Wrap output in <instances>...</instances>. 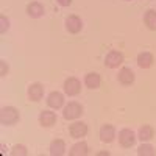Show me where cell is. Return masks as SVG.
Listing matches in <instances>:
<instances>
[{
  "label": "cell",
  "instance_id": "obj_1",
  "mask_svg": "<svg viewBox=\"0 0 156 156\" xmlns=\"http://www.w3.org/2000/svg\"><path fill=\"white\" fill-rule=\"evenodd\" d=\"M19 120V111L14 106H5L0 111V122L2 125H14Z\"/></svg>",
  "mask_w": 156,
  "mask_h": 156
},
{
  "label": "cell",
  "instance_id": "obj_2",
  "mask_svg": "<svg viewBox=\"0 0 156 156\" xmlns=\"http://www.w3.org/2000/svg\"><path fill=\"white\" fill-rule=\"evenodd\" d=\"M83 114V106L76 101H70L69 105L64 108V119L67 120H72V119H76Z\"/></svg>",
  "mask_w": 156,
  "mask_h": 156
},
{
  "label": "cell",
  "instance_id": "obj_3",
  "mask_svg": "<svg viewBox=\"0 0 156 156\" xmlns=\"http://www.w3.org/2000/svg\"><path fill=\"white\" fill-rule=\"evenodd\" d=\"M64 90H66V94L70 95V97L78 95V94H80V90H81V83H80V80H78V78H73V76L67 78L66 83H64Z\"/></svg>",
  "mask_w": 156,
  "mask_h": 156
},
{
  "label": "cell",
  "instance_id": "obj_4",
  "mask_svg": "<svg viewBox=\"0 0 156 156\" xmlns=\"http://www.w3.org/2000/svg\"><path fill=\"white\" fill-rule=\"evenodd\" d=\"M122 62H123V55L120 53V51H117V50H111L109 53L106 55V59H105V64L108 67H111V69L119 67Z\"/></svg>",
  "mask_w": 156,
  "mask_h": 156
},
{
  "label": "cell",
  "instance_id": "obj_5",
  "mask_svg": "<svg viewBox=\"0 0 156 156\" xmlns=\"http://www.w3.org/2000/svg\"><path fill=\"white\" fill-rule=\"evenodd\" d=\"M134 140H136V137H134V133L131 131V129L125 128V129H122V131L119 133V142H120V145L125 147V148L131 147L134 144Z\"/></svg>",
  "mask_w": 156,
  "mask_h": 156
},
{
  "label": "cell",
  "instance_id": "obj_6",
  "mask_svg": "<svg viewBox=\"0 0 156 156\" xmlns=\"http://www.w3.org/2000/svg\"><path fill=\"white\" fill-rule=\"evenodd\" d=\"M66 28L69 30V33H80L83 28V22L78 16H69L66 19Z\"/></svg>",
  "mask_w": 156,
  "mask_h": 156
},
{
  "label": "cell",
  "instance_id": "obj_7",
  "mask_svg": "<svg viewBox=\"0 0 156 156\" xmlns=\"http://www.w3.org/2000/svg\"><path fill=\"white\" fill-rule=\"evenodd\" d=\"M69 133H70V136L75 137V139L83 137V136H86V133H87V125L83 123V122H75V123L70 125Z\"/></svg>",
  "mask_w": 156,
  "mask_h": 156
},
{
  "label": "cell",
  "instance_id": "obj_8",
  "mask_svg": "<svg viewBox=\"0 0 156 156\" xmlns=\"http://www.w3.org/2000/svg\"><path fill=\"white\" fill-rule=\"evenodd\" d=\"M114 137H115V129H114L112 125L106 123V125H103L100 128V139H101V142H112Z\"/></svg>",
  "mask_w": 156,
  "mask_h": 156
},
{
  "label": "cell",
  "instance_id": "obj_9",
  "mask_svg": "<svg viewBox=\"0 0 156 156\" xmlns=\"http://www.w3.org/2000/svg\"><path fill=\"white\" fill-rule=\"evenodd\" d=\"M42 95H44V87H42L41 83H33L28 87V97H30V100L39 101V100L42 98Z\"/></svg>",
  "mask_w": 156,
  "mask_h": 156
},
{
  "label": "cell",
  "instance_id": "obj_10",
  "mask_svg": "<svg viewBox=\"0 0 156 156\" xmlns=\"http://www.w3.org/2000/svg\"><path fill=\"white\" fill-rule=\"evenodd\" d=\"M62 103H64V95L61 92H56V90H55V92H51L48 95V98H47V105L50 108H55V109L61 108Z\"/></svg>",
  "mask_w": 156,
  "mask_h": 156
},
{
  "label": "cell",
  "instance_id": "obj_11",
  "mask_svg": "<svg viewBox=\"0 0 156 156\" xmlns=\"http://www.w3.org/2000/svg\"><path fill=\"white\" fill-rule=\"evenodd\" d=\"M27 14L33 19H37L44 14V6L39 3V2H31L28 6H27Z\"/></svg>",
  "mask_w": 156,
  "mask_h": 156
},
{
  "label": "cell",
  "instance_id": "obj_12",
  "mask_svg": "<svg viewBox=\"0 0 156 156\" xmlns=\"http://www.w3.org/2000/svg\"><path fill=\"white\" fill-rule=\"evenodd\" d=\"M119 81H120L123 86L133 84V81H134V73H133V70L128 69V67H123V69L119 72Z\"/></svg>",
  "mask_w": 156,
  "mask_h": 156
},
{
  "label": "cell",
  "instance_id": "obj_13",
  "mask_svg": "<svg viewBox=\"0 0 156 156\" xmlns=\"http://www.w3.org/2000/svg\"><path fill=\"white\" fill-rule=\"evenodd\" d=\"M64 153H66V144H64V140L55 139L50 144V154H53V156H62Z\"/></svg>",
  "mask_w": 156,
  "mask_h": 156
},
{
  "label": "cell",
  "instance_id": "obj_14",
  "mask_svg": "<svg viewBox=\"0 0 156 156\" xmlns=\"http://www.w3.org/2000/svg\"><path fill=\"white\" fill-rule=\"evenodd\" d=\"M39 122H41L42 126H51L56 122V114L51 111H42L41 115H39Z\"/></svg>",
  "mask_w": 156,
  "mask_h": 156
},
{
  "label": "cell",
  "instance_id": "obj_15",
  "mask_svg": "<svg viewBox=\"0 0 156 156\" xmlns=\"http://www.w3.org/2000/svg\"><path fill=\"white\" fill-rule=\"evenodd\" d=\"M137 64L140 69H148L151 64H153V55L148 53V51H144L137 56Z\"/></svg>",
  "mask_w": 156,
  "mask_h": 156
},
{
  "label": "cell",
  "instance_id": "obj_16",
  "mask_svg": "<svg viewBox=\"0 0 156 156\" xmlns=\"http://www.w3.org/2000/svg\"><path fill=\"white\" fill-rule=\"evenodd\" d=\"M84 84L89 87V89H97L100 86V75L95 73V72H90L86 75L84 78Z\"/></svg>",
  "mask_w": 156,
  "mask_h": 156
},
{
  "label": "cell",
  "instance_id": "obj_17",
  "mask_svg": "<svg viewBox=\"0 0 156 156\" xmlns=\"http://www.w3.org/2000/svg\"><path fill=\"white\" fill-rule=\"evenodd\" d=\"M87 153H89V148L86 142H78L70 150V156H86Z\"/></svg>",
  "mask_w": 156,
  "mask_h": 156
},
{
  "label": "cell",
  "instance_id": "obj_18",
  "mask_svg": "<svg viewBox=\"0 0 156 156\" xmlns=\"http://www.w3.org/2000/svg\"><path fill=\"white\" fill-rule=\"evenodd\" d=\"M153 134H154V131H153V128L150 125H144L139 129V139L142 142H147V140L153 139Z\"/></svg>",
  "mask_w": 156,
  "mask_h": 156
},
{
  "label": "cell",
  "instance_id": "obj_19",
  "mask_svg": "<svg viewBox=\"0 0 156 156\" xmlns=\"http://www.w3.org/2000/svg\"><path fill=\"white\" fill-rule=\"evenodd\" d=\"M144 22L150 30H156V11L154 9H148L144 16Z\"/></svg>",
  "mask_w": 156,
  "mask_h": 156
},
{
  "label": "cell",
  "instance_id": "obj_20",
  "mask_svg": "<svg viewBox=\"0 0 156 156\" xmlns=\"http://www.w3.org/2000/svg\"><path fill=\"white\" fill-rule=\"evenodd\" d=\"M137 154H140V156H153V154H154V150H153V147L148 145V144H142V145L137 148Z\"/></svg>",
  "mask_w": 156,
  "mask_h": 156
},
{
  "label": "cell",
  "instance_id": "obj_21",
  "mask_svg": "<svg viewBox=\"0 0 156 156\" xmlns=\"http://www.w3.org/2000/svg\"><path fill=\"white\" fill-rule=\"evenodd\" d=\"M28 151H27V148H25L23 145H14L12 147V150H11V156H17V154H20V156H25Z\"/></svg>",
  "mask_w": 156,
  "mask_h": 156
},
{
  "label": "cell",
  "instance_id": "obj_22",
  "mask_svg": "<svg viewBox=\"0 0 156 156\" xmlns=\"http://www.w3.org/2000/svg\"><path fill=\"white\" fill-rule=\"evenodd\" d=\"M0 33H5L6 30H8V27H9V20L5 17V16H0Z\"/></svg>",
  "mask_w": 156,
  "mask_h": 156
},
{
  "label": "cell",
  "instance_id": "obj_23",
  "mask_svg": "<svg viewBox=\"0 0 156 156\" xmlns=\"http://www.w3.org/2000/svg\"><path fill=\"white\" fill-rule=\"evenodd\" d=\"M0 67H2V70H0V76H5L6 72H8V66L5 61H0Z\"/></svg>",
  "mask_w": 156,
  "mask_h": 156
},
{
  "label": "cell",
  "instance_id": "obj_24",
  "mask_svg": "<svg viewBox=\"0 0 156 156\" xmlns=\"http://www.w3.org/2000/svg\"><path fill=\"white\" fill-rule=\"evenodd\" d=\"M56 2L61 5V6H69L72 3V0H56Z\"/></svg>",
  "mask_w": 156,
  "mask_h": 156
},
{
  "label": "cell",
  "instance_id": "obj_25",
  "mask_svg": "<svg viewBox=\"0 0 156 156\" xmlns=\"http://www.w3.org/2000/svg\"><path fill=\"white\" fill-rule=\"evenodd\" d=\"M108 154H109L108 151H100V153H98V156H108Z\"/></svg>",
  "mask_w": 156,
  "mask_h": 156
}]
</instances>
